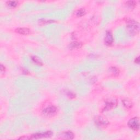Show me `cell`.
<instances>
[{
    "label": "cell",
    "mask_w": 140,
    "mask_h": 140,
    "mask_svg": "<svg viewBox=\"0 0 140 140\" xmlns=\"http://www.w3.org/2000/svg\"><path fill=\"white\" fill-rule=\"evenodd\" d=\"M117 102L116 100L114 99H108L105 102V106L104 111H107L111 110L117 106Z\"/></svg>",
    "instance_id": "277c9868"
},
{
    "label": "cell",
    "mask_w": 140,
    "mask_h": 140,
    "mask_svg": "<svg viewBox=\"0 0 140 140\" xmlns=\"http://www.w3.org/2000/svg\"><path fill=\"white\" fill-rule=\"evenodd\" d=\"M126 30H127L128 34L131 36L136 35L140 31L139 23L135 20H130L127 22Z\"/></svg>",
    "instance_id": "6da1fadb"
},
{
    "label": "cell",
    "mask_w": 140,
    "mask_h": 140,
    "mask_svg": "<svg viewBox=\"0 0 140 140\" xmlns=\"http://www.w3.org/2000/svg\"><path fill=\"white\" fill-rule=\"evenodd\" d=\"M69 48L70 49H78L82 47V44L80 43L73 42L70 43L69 45Z\"/></svg>",
    "instance_id": "30bf717a"
},
{
    "label": "cell",
    "mask_w": 140,
    "mask_h": 140,
    "mask_svg": "<svg viewBox=\"0 0 140 140\" xmlns=\"http://www.w3.org/2000/svg\"><path fill=\"white\" fill-rule=\"evenodd\" d=\"M110 71L112 72V74L114 75V76H118L119 73V69H118L117 67H112L110 68Z\"/></svg>",
    "instance_id": "5bb4252c"
},
{
    "label": "cell",
    "mask_w": 140,
    "mask_h": 140,
    "mask_svg": "<svg viewBox=\"0 0 140 140\" xmlns=\"http://www.w3.org/2000/svg\"><path fill=\"white\" fill-rule=\"evenodd\" d=\"M95 123L100 127H106L108 125L109 122L106 118H104L102 116H99L95 119Z\"/></svg>",
    "instance_id": "8992f818"
},
{
    "label": "cell",
    "mask_w": 140,
    "mask_h": 140,
    "mask_svg": "<svg viewBox=\"0 0 140 140\" xmlns=\"http://www.w3.org/2000/svg\"><path fill=\"white\" fill-rule=\"evenodd\" d=\"M59 137L61 139L72 140L74 139V134L71 131H66L59 135Z\"/></svg>",
    "instance_id": "ba28073f"
},
{
    "label": "cell",
    "mask_w": 140,
    "mask_h": 140,
    "mask_svg": "<svg viewBox=\"0 0 140 140\" xmlns=\"http://www.w3.org/2000/svg\"><path fill=\"white\" fill-rule=\"evenodd\" d=\"M135 63H137V64H139V63H140V58H139V57H137L135 59Z\"/></svg>",
    "instance_id": "d6986e66"
},
{
    "label": "cell",
    "mask_w": 140,
    "mask_h": 140,
    "mask_svg": "<svg viewBox=\"0 0 140 140\" xmlns=\"http://www.w3.org/2000/svg\"><path fill=\"white\" fill-rule=\"evenodd\" d=\"M76 14L77 17H82V16H83L85 14V11L83 8H81L78 10Z\"/></svg>",
    "instance_id": "2e32d148"
},
{
    "label": "cell",
    "mask_w": 140,
    "mask_h": 140,
    "mask_svg": "<svg viewBox=\"0 0 140 140\" xmlns=\"http://www.w3.org/2000/svg\"><path fill=\"white\" fill-rule=\"evenodd\" d=\"M54 22V21L52 20H47V19H42L38 21V23L40 25H43L45 24L52 23Z\"/></svg>",
    "instance_id": "4fadbf2b"
},
{
    "label": "cell",
    "mask_w": 140,
    "mask_h": 140,
    "mask_svg": "<svg viewBox=\"0 0 140 140\" xmlns=\"http://www.w3.org/2000/svg\"><path fill=\"white\" fill-rule=\"evenodd\" d=\"M128 126L134 130H139L140 128V120L139 118L137 117L132 118L128 122Z\"/></svg>",
    "instance_id": "5b68a950"
},
{
    "label": "cell",
    "mask_w": 140,
    "mask_h": 140,
    "mask_svg": "<svg viewBox=\"0 0 140 140\" xmlns=\"http://www.w3.org/2000/svg\"><path fill=\"white\" fill-rule=\"evenodd\" d=\"M58 111V109L55 106H50L45 108L42 111V113L46 117H52Z\"/></svg>",
    "instance_id": "3957f363"
},
{
    "label": "cell",
    "mask_w": 140,
    "mask_h": 140,
    "mask_svg": "<svg viewBox=\"0 0 140 140\" xmlns=\"http://www.w3.org/2000/svg\"><path fill=\"white\" fill-rule=\"evenodd\" d=\"M31 60L35 64L37 65L42 66L43 65L42 61L40 60V59L37 57V56H31Z\"/></svg>",
    "instance_id": "7c38bea8"
},
{
    "label": "cell",
    "mask_w": 140,
    "mask_h": 140,
    "mask_svg": "<svg viewBox=\"0 0 140 140\" xmlns=\"http://www.w3.org/2000/svg\"><path fill=\"white\" fill-rule=\"evenodd\" d=\"M53 133L51 131H47L45 132H41V133H38L34 134L29 137V139L31 140H38L43 138H49L53 136Z\"/></svg>",
    "instance_id": "7a4b0ae2"
},
{
    "label": "cell",
    "mask_w": 140,
    "mask_h": 140,
    "mask_svg": "<svg viewBox=\"0 0 140 140\" xmlns=\"http://www.w3.org/2000/svg\"><path fill=\"white\" fill-rule=\"evenodd\" d=\"M126 4H127L129 7L133 8V7H134L135 6L136 2L135 1H128L127 2H126Z\"/></svg>",
    "instance_id": "e0dca14e"
},
{
    "label": "cell",
    "mask_w": 140,
    "mask_h": 140,
    "mask_svg": "<svg viewBox=\"0 0 140 140\" xmlns=\"http://www.w3.org/2000/svg\"><path fill=\"white\" fill-rule=\"evenodd\" d=\"M15 31L18 34L23 35H28L30 33V30L28 28H18L17 29L15 30Z\"/></svg>",
    "instance_id": "9c48e42d"
},
{
    "label": "cell",
    "mask_w": 140,
    "mask_h": 140,
    "mask_svg": "<svg viewBox=\"0 0 140 140\" xmlns=\"http://www.w3.org/2000/svg\"><path fill=\"white\" fill-rule=\"evenodd\" d=\"M123 104L126 108L130 109L133 107V103L131 100L129 99H124L123 100Z\"/></svg>",
    "instance_id": "8fae6325"
},
{
    "label": "cell",
    "mask_w": 140,
    "mask_h": 140,
    "mask_svg": "<svg viewBox=\"0 0 140 140\" xmlns=\"http://www.w3.org/2000/svg\"><path fill=\"white\" fill-rule=\"evenodd\" d=\"M7 4L11 7H15L18 5V2L15 1H9L7 2Z\"/></svg>",
    "instance_id": "9a60e30c"
},
{
    "label": "cell",
    "mask_w": 140,
    "mask_h": 140,
    "mask_svg": "<svg viewBox=\"0 0 140 140\" xmlns=\"http://www.w3.org/2000/svg\"><path fill=\"white\" fill-rule=\"evenodd\" d=\"M113 41L114 39L112 32L110 31H107L104 39L105 44L107 45H111L113 42Z\"/></svg>",
    "instance_id": "52a82bcc"
},
{
    "label": "cell",
    "mask_w": 140,
    "mask_h": 140,
    "mask_svg": "<svg viewBox=\"0 0 140 140\" xmlns=\"http://www.w3.org/2000/svg\"><path fill=\"white\" fill-rule=\"evenodd\" d=\"M1 73H3V72H5V67L4 66H3V65H1Z\"/></svg>",
    "instance_id": "ac0fdd59"
}]
</instances>
